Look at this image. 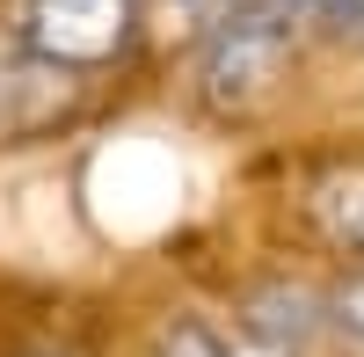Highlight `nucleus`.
Listing matches in <instances>:
<instances>
[{"instance_id": "nucleus-1", "label": "nucleus", "mask_w": 364, "mask_h": 357, "mask_svg": "<svg viewBox=\"0 0 364 357\" xmlns=\"http://www.w3.org/2000/svg\"><path fill=\"white\" fill-rule=\"evenodd\" d=\"M284 58H291V37H284L277 15H226L211 29V44H204L197 87H204V102L219 117H240L284 80Z\"/></svg>"}, {"instance_id": "nucleus-2", "label": "nucleus", "mask_w": 364, "mask_h": 357, "mask_svg": "<svg viewBox=\"0 0 364 357\" xmlns=\"http://www.w3.org/2000/svg\"><path fill=\"white\" fill-rule=\"evenodd\" d=\"M132 29H139V0H29L22 44L37 58L87 73V66H109L132 44Z\"/></svg>"}, {"instance_id": "nucleus-3", "label": "nucleus", "mask_w": 364, "mask_h": 357, "mask_svg": "<svg viewBox=\"0 0 364 357\" xmlns=\"http://www.w3.org/2000/svg\"><path fill=\"white\" fill-rule=\"evenodd\" d=\"M80 95V73L73 66H58V58H8L0 66V146H15V139H37L44 124H58V117L73 110Z\"/></svg>"}, {"instance_id": "nucleus-4", "label": "nucleus", "mask_w": 364, "mask_h": 357, "mask_svg": "<svg viewBox=\"0 0 364 357\" xmlns=\"http://www.w3.org/2000/svg\"><path fill=\"white\" fill-rule=\"evenodd\" d=\"M314 219L328 226V241H343L364 255V168H336L314 183Z\"/></svg>"}, {"instance_id": "nucleus-5", "label": "nucleus", "mask_w": 364, "mask_h": 357, "mask_svg": "<svg viewBox=\"0 0 364 357\" xmlns=\"http://www.w3.org/2000/svg\"><path fill=\"white\" fill-rule=\"evenodd\" d=\"M328 314H336V329L364 343V277H343L336 284V299H328Z\"/></svg>"}, {"instance_id": "nucleus-6", "label": "nucleus", "mask_w": 364, "mask_h": 357, "mask_svg": "<svg viewBox=\"0 0 364 357\" xmlns=\"http://www.w3.org/2000/svg\"><path fill=\"white\" fill-rule=\"evenodd\" d=\"M161 357H226V350L211 343V329H197V321H182V329H168Z\"/></svg>"}, {"instance_id": "nucleus-7", "label": "nucleus", "mask_w": 364, "mask_h": 357, "mask_svg": "<svg viewBox=\"0 0 364 357\" xmlns=\"http://www.w3.org/2000/svg\"><path fill=\"white\" fill-rule=\"evenodd\" d=\"M168 8L182 15V22H197V29H219L226 15H240L248 0H168Z\"/></svg>"}, {"instance_id": "nucleus-8", "label": "nucleus", "mask_w": 364, "mask_h": 357, "mask_svg": "<svg viewBox=\"0 0 364 357\" xmlns=\"http://www.w3.org/2000/svg\"><path fill=\"white\" fill-rule=\"evenodd\" d=\"M269 8H277V15H306V8H321V15H328L336 0H269Z\"/></svg>"}, {"instance_id": "nucleus-9", "label": "nucleus", "mask_w": 364, "mask_h": 357, "mask_svg": "<svg viewBox=\"0 0 364 357\" xmlns=\"http://www.w3.org/2000/svg\"><path fill=\"white\" fill-rule=\"evenodd\" d=\"M233 357H291L284 343H248V350H233Z\"/></svg>"}]
</instances>
